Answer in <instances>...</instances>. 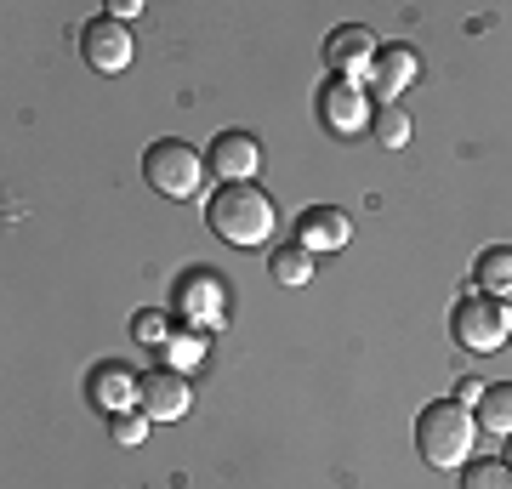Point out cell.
<instances>
[{
  "label": "cell",
  "instance_id": "cell-1",
  "mask_svg": "<svg viewBox=\"0 0 512 489\" xmlns=\"http://www.w3.org/2000/svg\"><path fill=\"white\" fill-rule=\"evenodd\" d=\"M211 228H217L222 245H234V251H256V245H268L274 239V200L256 188V182H234V188H222L217 200H211Z\"/></svg>",
  "mask_w": 512,
  "mask_h": 489
},
{
  "label": "cell",
  "instance_id": "cell-2",
  "mask_svg": "<svg viewBox=\"0 0 512 489\" xmlns=\"http://www.w3.org/2000/svg\"><path fill=\"white\" fill-rule=\"evenodd\" d=\"M416 444L433 467L456 472V467H467V455H473V444H478V421L467 416V404H450V399L427 404L421 421H416Z\"/></svg>",
  "mask_w": 512,
  "mask_h": 489
},
{
  "label": "cell",
  "instance_id": "cell-3",
  "mask_svg": "<svg viewBox=\"0 0 512 489\" xmlns=\"http://www.w3.org/2000/svg\"><path fill=\"white\" fill-rule=\"evenodd\" d=\"M143 171H148V182L160 188L165 200H194V194L205 188V177H211L205 154L194 143H183V137H160V143H148Z\"/></svg>",
  "mask_w": 512,
  "mask_h": 489
},
{
  "label": "cell",
  "instance_id": "cell-4",
  "mask_svg": "<svg viewBox=\"0 0 512 489\" xmlns=\"http://www.w3.org/2000/svg\"><path fill=\"white\" fill-rule=\"evenodd\" d=\"M450 330H456V342L467 347V353H501L507 336H512V319H507V308H501L495 296L478 290V296H461V302H456Z\"/></svg>",
  "mask_w": 512,
  "mask_h": 489
},
{
  "label": "cell",
  "instance_id": "cell-5",
  "mask_svg": "<svg viewBox=\"0 0 512 489\" xmlns=\"http://www.w3.org/2000/svg\"><path fill=\"white\" fill-rule=\"evenodd\" d=\"M131 52H137V40H131V29L120 18H92L80 29V57L97 74H120L131 63Z\"/></svg>",
  "mask_w": 512,
  "mask_h": 489
},
{
  "label": "cell",
  "instance_id": "cell-6",
  "mask_svg": "<svg viewBox=\"0 0 512 489\" xmlns=\"http://www.w3.org/2000/svg\"><path fill=\"white\" fill-rule=\"evenodd\" d=\"M205 165H211V177H222V188H234V182H251L256 171H262V148H256V137H245V131H217Z\"/></svg>",
  "mask_w": 512,
  "mask_h": 489
},
{
  "label": "cell",
  "instance_id": "cell-7",
  "mask_svg": "<svg viewBox=\"0 0 512 489\" xmlns=\"http://www.w3.org/2000/svg\"><path fill=\"white\" fill-rule=\"evenodd\" d=\"M325 63L336 74H348V80H365L376 69V35H370L365 23H348V29H336L325 40Z\"/></svg>",
  "mask_w": 512,
  "mask_h": 489
},
{
  "label": "cell",
  "instance_id": "cell-8",
  "mask_svg": "<svg viewBox=\"0 0 512 489\" xmlns=\"http://www.w3.org/2000/svg\"><path fill=\"white\" fill-rule=\"evenodd\" d=\"M188 404H194L188 376H177V370H154V376L143 381V399H137V410H143L148 421H183Z\"/></svg>",
  "mask_w": 512,
  "mask_h": 489
},
{
  "label": "cell",
  "instance_id": "cell-9",
  "mask_svg": "<svg viewBox=\"0 0 512 489\" xmlns=\"http://www.w3.org/2000/svg\"><path fill=\"white\" fill-rule=\"evenodd\" d=\"M319 114H325L330 131H365L370 126V97L359 80H330L325 97H319Z\"/></svg>",
  "mask_w": 512,
  "mask_h": 489
},
{
  "label": "cell",
  "instance_id": "cell-10",
  "mask_svg": "<svg viewBox=\"0 0 512 489\" xmlns=\"http://www.w3.org/2000/svg\"><path fill=\"white\" fill-rule=\"evenodd\" d=\"M370 80H376V97H382L387 109H393L404 91L421 80L416 52H410V46H387V52H376V69H370Z\"/></svg>",
  "mask_w": 512,
  "mask_h": 489
},
{
  "label": "cell",
  "instance_id": "cell-11",
  "mask_svg": "<svg viewBox=\"0 0 512 489\" xmlns=\"http://www.w3.org/2000/svg\"><path fill=\"white\" fill-rule=\"evenodd\" d=\"M296 228H302V245H308V251H342L348 234H353L348 217H342L336 205H313V211H302Z\"/></svg>",
  "mask_w": 512,
  "mask_h": 489
},
{
  "label": "cell",
  "instance_id": "cell-12",
  "mask_svg": "<svg viewBox=\"0 0 512 489\" xmlns=\"http://www.w3.org/2000/svg\"><path fill=\"white\" fill-rule=\"evenodd\" d=\"M177 308H183L188 325H217V319H222V290H217V279H205V273L183 279V285H177Z\"/></svg>",
  "mask_w": 512,
  "mask_h": 489
},
{
  "label": "cell",
  "instance_id": "cell-13",
  "mask_svg": "<svg viewBox=\"0 0 512 489\" xmlns=\"http://www.w3.org/2000/svg\"><path fill=\"white\" fill-rule=\"evenodd\" d=\"M92 399H97V410H109V416H120V410H131V404L143 399V387L126 376V370H97L92 376Z\"/></svg>",
  "mask_w": 512,
  "mask_h": 489
},
{
  "label": "cell",
  "instance_id": "cell-14",
  "mask_svg": "<svg viewBox=\"0 0 512 489\" xmlns=\"http://www.w3.org/2000/svg\"><path fill=\"white\" fill-rule=\"evenodd\" d=\"M478 427L495 438H512V381H495L478 399Z\"/></svg>",
  "mask_w": 512,
  "mask_h": 489
},
{
  "label": "cell",
  "instance_id": "cell-15",
  "mask_svg": "<svg viewBox=\"0 0 512 489\" xmlns=\"http://www.w3.org/2000/svg\"><path fill=\"white\" fill-rule=\"evenodd\" d=\"M478 285H484V296H512V251L507 245L478 256Z\"/></svg>",
  "mask_w": 512,
  "mask_h": 489
},
{
  "label": "cell",
  "instance_id": "cell-16",
  "mask_svg": "<svg viewBox=\"0 0 512 489\" xmlns=\"http://www.w3.org/2000/svg\"><path fill=\"white\" fill-rule=\"evenodd\" d=\"M268 273H274V285H308V279H313V251H308V245H285Z\"/></svg>",
  "mask_w": 512,
  "mask_h": 489
},
{
  "label": "cell",
  "instance_id": "cell-17",
  "mask_svg": "<svg viewBox=\"0 0 512 489\" xmlns=\"http://www.w3.org/2000/svg\"><path fill=\"white\" fill-rule=\"evenodd\" d=\"M165 364H171L177 376L200 370V364H205V336H200V330H194V336H171V342H165Z\"/></svg>",
  "mask_w": 512,
  "mask_h": 489
},
{
  "label": "cell",
  "instance_id": "cell-18",
  "mask_svg": "<svg viewBox=\"0 0 512 489\" xmlns=\"http://www.w3.org/2000/svg\"><path fill=\"white\" fill-rule=\"evenodd\" d=\"M461 489H512V467L507 461H473Z\"/></svg>",
  "mask_w": 512,
  "mask_h": 489
},
{
  "label": "cell",
  "instance_id": "cell-19",
  "mask_svg": "<svg viewBox=\"0 0 512 489\" xmlns=\"http://www.w3.org/2000/svg\"><path fill=\"white\" fill-rule=\"evenodd\" d=\"M109 433H114V444L137 450V444L148 438V416H143V410H120V416H109Z\"/></svg>",
  "mask_w": 512,
  "mask_h": 489
},
{
  "label": "cell",
  "instance_id": "cell-20",
  "mask_svg": "<svg viewBox=\"0 0 512 489\" xmlns=\"http://www.w3.org/2000/svg\"><path fill=\"white\" fill-rule=\"evenodd\" d=\"M376 137H382V148H404V143H410V114H404V109H382V114H376Z\"/></svg>",
  "mask_w": 512,
  "mask_h": 489
},
{
  "label": "cell",
  "instance_id": "cell-21",
  "mask_svg": "<svg viewBox=\"0 0 512 489\" xmlns=\"http://www.w3.org/2000/svg\"><path fill=\"white\" fill-rule=\"evenodd\" d=\"M131 330H137V342H143V347H165V342H171L160 313H137V325H131Z\"/></svg>",
  "mask_w": 512,
  "mask_h": 489
},
{
  "label": "cell",
  "instance_id": "cell-22",
  "mask_svg": "<svg viewBox=\"0 0 512 489\" xmlns=\"http://www.w3.org/2000/svg\"><path fill=\"white\" fill-rule=\"evenodd\" d=\"M456 399H467V404H478V399H484V381H461V393H456Z\"/></svg>",
  "mask_w": 512,
  "mask_h": 489
},
{
  "label": "cell",
  "instance_id": "cell-23",
  "mask_svg": "<svg viewBox=\"0 0 512 489\" xmlns=\"http://www.w3.org/2000/svg\"><path fill=\"white\" fill-rule=\"evenodd\" d=\"M507 467H512V444H507Z\"/></svg>",
  "mask_w": 512,
  "mask_h": 489
},
{
  "label": "cell",
  "instance_id": "cell-24",
  "mask_svg": "<svg viewBox=\"0 0 512 489\" xmlns=\"http://www.w3.org/2000/svg\"><path fill=\"white\" fill-rule=\"evenodd\" d=\"M507 319H512V313H507Z\"/></svg>",
  "mask_w": 512,
  "mask_h": 489
}]
</instances>
